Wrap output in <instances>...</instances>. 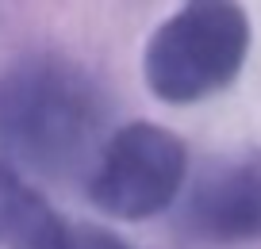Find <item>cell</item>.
Wrapping results in <instances>:
<instances>
[{
    "instance_id": "cell-1",
    "label": "cell",
    "mask_w": 261,
    "mask_h": 249,
    "mask_svg": "<svg viewBox=\"0 0 261 249\" xmlns=\"http://www.w3.org/2000/svg\"><path fill=\"white\" fill-rule=\"evenodd\" d=\"M104 123V96L77 65L27 58L0 77V157L65 173L89 157Z\"/></svg>"
},
{
    "instance_id": "cell-2",
    "label": "cell",
    "mask_w": 261,
    "mask_h": 249,
    "mask_svg": "<svg viewBox=\"0 0 261 249\" xmlns=\"http://www.w3.org/2000/svg\"><path fill=\"white\" fill-rule=\"evenodd\" d=\"M246 50V12L227 0H196L150 35L142 77L162 104H196L238 77Z\"/></svg>"
},
{
    "instance_id": "cell-3",
    "label": "cell",
    "mask_w": 261,
    "mask_h": 249,
    "mask_svg": "<svg viewBox=\"0 0 261 249\" xmlns=\"http://www.w3.org/2000/svg\"><path fill=\"white\" fill-rule=\"evenodd\" d=\"M188 153L173 130L158 123H127L104 142L89 173V200L104 215L139 223L177 200Z\"/></svg>"
},
{
    "instance_id": "cell-4",
    "label": "cell",
    "mask_w": 261,
    "mask_h": 249,
    "mask_svg": "<svg viewBox=\"0 0 261 249\" xmlns=\"http://www.w3.org/2000/svg\"><path fill=\"white\" fill-rule=\"evenodd\" d=\"M185 223L212 241L261 238V153L207 169L188 192Z\"/></svg>"
},
{
    "instance_id": "cell-5",
    "label": "cell",
    "mask_w": 261,
    "mask_h": 249,
    "mask_svg": "<svg viewBox=\"0 0 261 249\" xmlns=\"http://www.w3.org/2000/svg\"><path fill=\"white\" fill-rule=\"evenodd\" d=\"M69 230L23 173L0 161V249H69Z\"/></svg>"
},
{
    "instance_id": "cell-6",
    "label": "cell",
    "mask_w": 261,
    "mask_h": 249,
    "mask_svg": "<svg viewBox=\"0 0 261 249\" xmlns=\"http://www.w3.org/2000/svg\"><path fill=\"white\" fill-rule=\"evenodd\" d=\"M69 249H135L123 238L100 230V226H73L69 230Z\"/></svg>"
}]
</instances>
